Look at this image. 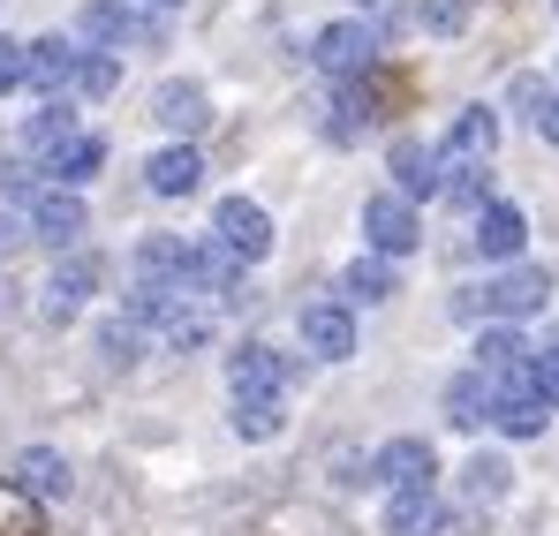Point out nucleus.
Segmentation results:
<instances>
[{
    "label": "nucleus",
    "instance_id": "1a4fd4ad",
    "mask_svg": "<svg viewBox=\"0 0 559 536\" xmlns=\"http://www.w3.org/2000/svg\"><path fill=\"white\" fill-rule=\"evenodd\" d=\"M76 235H84V196H76V189H46V196H31V242L76 250Z\"/></svg>",
    "mask_w": 559,
    "mask_h": 536
},
{
    "label": "nucleus",
    "instance_id": "6e6552de",
    "mask_svg": "<svg viewBox=\"0 0 559 536\" xmlns=\"http://www.w3.org/2000/svg\"><path fill=\"white\" fill-rule=\"evenodd\" d=\"M302 348L318 362L356 356V318H348V302H310V310H302Z\"/></svg>",
    "mask_w": 559,
    "mask_h": 536
},
{
    "label": "nucleus",
    "instance_id": "2f4dec72",
    "mask_svg": "<svg viewBox=\"0 0 559 536\" xmlns=\"http://www.w3.org/2000/svg\"><path fill=\"white\" fill-rule=\"evenodd\" d=\"M507 98H514V114H530V121H545V106H552L559 91L545 84V76H514V91H507Z\"/></svg>",
    "mask_w": 559,
    "mask_h": 536
},
{
    "label": "nucleus",
    "instance_id": "0eeeda50",
    "mask_svg": "<svg viewBox=\"0 0 559 536\" xmlns=\"http://www.w3.org/2000/svg\"><path fill=\"white\" fill-rule=\"evenodd\" d=\"M408 98H416V76H408V69H385V61H378L371 76L348 84V106H356L364 121H393V114H408Z\"/></svg>",
    "mask_w": 559,
    "mask_h": 536
},
{
    "label": "nucleus",
    "instance_id": "bb28decb",
    "mask_svg": "<svg viewBox=\"0 0 559 536\" xmlns=\"http://www.w3.org/2000/svg\"><path fill=\"white\" fill-rule=\"evenodd\" d=\"M69 136H76V114H69V106H61V98H53V106H46V114H38V121H31V129H23V144H31V152H38V159H46V152H61V144H69Z\"/></svg>",
    "mask_w": 559,
    "mask_h": 536
},
{
    "label": "nucleus",
    "instance_id": "a211bd4d",
    "mask_svg": "<svg viewBox=\"0 0 559 536\" xmlns=\"http://www.w3.org/2000/svg\"><path fill=\"white\" fill-rule=\"evenodd\" d=\"M393 181H401V196H431V189H447V159L424 152L416 136H401L393 144Z\"/></svg>",
    "mask_w": 559,
    "mask_h": 536
},
{
    "label": "nucleus",
    "instance_id": "473e14b6",
    "mask_svg": "<svg viewBox=\"0 0 559 536\" xmlns=\"http://www.w3.org/2000/svg\"><path fill=\"white\" fill-rule=\"evenodd\" d=\"M31 84V46H15V38H0V98L8 91Z\"/></svg>",
    "mask_w": 559,
    "mask_h": 536
},
{
    "label": "nucleus",
    "instance_id": "f704fd0d",
    "mask_svg": "<svg viewBox=\"0 0 559 536\" xmlns=\"http://www.w3.org/2000/svg\"><path fill=\"white\" fill-rule=\"evenodd\" d=\"M530 385L545 393V408H559V356H552V348H537V362H530Z\"/></svg>",
    "mask_w": 559,
    "mask_h": 536
},
{
    "label": "nucleus",
    "instance_id": "9b49d317",
    "mask_svg": "<svg viewBox=\"0 0 559 536\" xmlns=\"http://www.w3.org/2000/svg\"><path fill=\"white\" fill-rule=\"evenodd\" d=\"M378 484L385 491H431V476H439V453L424 446V439H393V446H378Z\"/></svg>",
    "mask_w": 559,
    "mask_h": 536
},
{
    "label": "nucleus",
    "instance_id": "c85d7f7f",
    "mask_svg": "<svg viewBox=\"0 0 559 536\" xmlns=\"http://www.w3.org/2000/svg\"><path fill=\"white\" fill-rule=\"evenodd\" d=\"M114 84H121V61H114V53H84V69H76V98H106Z\"/></svg>",
    "mask_w": 559,
    "mask_h": 536
},
{
    "label": "nucleus",
    "instance_id": "b1692460",
    "mask_svg": "<svg viewBox=\"0 0 559 536\" xmlns=\"http://www.w3.org/2000/svg\"><path fill=\"white\" fill-rule=\"evenodd\" d=\"M15 484H23L31 499H61V491H69V461L46 453V446H31V453H15Z\"/></svg>",
    "mask_w": 559,
    "mask_h": 536
},
{
    "label": "nucleus",
    "instance_id": "6ab92c4d",
    "mask_svg": "<svg viewBox=\"0 0 559 536\" xmlns=\"http://www.w3.org/2000/svg\"><path fill=\"white\" fill-rule=\"evenodd\" d=\"M447 529V507L431 491H393L385 499V536H439Z\"/></svg>",
    "mask_w": 559,
    "mask_h": 536
},
{
    "label": "nucleus",
    "instance_id": "58836bf2",
    "mask_svg": "<svg viewBox=\"0 0 559 536\" xmlns=\"http://www.w3.org/2000/svg\"><path fill=\"white\" fill-rule=\"evenodd\" d=\"M545 348H552V356H559V325H552V333H545Z\"/></svg>",
    "mask_w": 559,
    "mask_h": 536
},
{
    "label": "nucleus",
    "instance_id": "2eb2a0df",
    "mask_svg": "<svg viewBox=\"0 0 559 536\" xmlns=\"http://www.w3.org/2000/svg\"><path fill=\"white\" fill-rule=\"evenodd\" d=\"M152 121L175 129V136H197L212 121V98H204V84H159L152 91Z\"/></svg>",
    "mask_w": 559,
    "mask_h": 536
},
{
    "label": "nucleus",
    "instance_id": "72a5a7b5",
    "mask_svg": "<svg viewBox=\"0 0 559 536\" xmlns=\"http://www.w3.org/2000/svg\"><path fill=\"white\" fill-rule=\"evenodd\" d=\"M416 15H424V31H439V38H454V31L468 23V8H462V0H424Z\"/></svg>",
    "mask_w": 559,
    "mask_h": 536
},
{
    "label": "nucleus",
    "instance_id": "5701e85b",
    "mask_svg": "<svg viewBox=\"0 0 559 536\" xmlns=\"http://www.w3.org/2000/svg\"><path fill=\"white\" fill-rule=\"evenodd\" d=\"M341 295L348 302H393L401 295V272H393V258H356V265L341 272Z\"/></svg>",
    "mask_w": 559,
    "mask_h": 536
},
{
    "label": "nucleus",
    "instance_id": "f8f14e48",
    "mask_svg": "<svg viewBox=\"0 0 559 536\" xmlns=\"http://www.w3.org/2000/svg\"><path fill=\"white\" fill-rule=\"evenodd\" d=\"M545 295H552V279H545L537 265H507L491 287H484L491 318H537V310H545Z\"/></svg>",
    "mask_w": 559,
    "mask_h": 536
},
{
    "label": "nucleus",
    "instance_id": "4c0bfd02",
    "mask_svg": "<svg viewBox=\"0 0 559 536\" xmlns=\"http://www.w3.org/2000/svg\"><path fill=\"white\" fill-rule=\"evenodd\" d=\"M0 310H15V279L8 272H0Z\"/></svg>",
    "mask_w": 559,
    "mask_h": 536
},
{
    "label": "nucleus",
    "instance_id": "f03ea898",
    "mask_svg": "<svg viewBox=\"0 0 559 536\" xmlns=\"http://www.w3.org/2000/svg\"><path fill=\"white\" fill-rule=\"evenodd\" d=\"M318 69L341 76V84L371 76L378 69V31L371 23H325V31H318Z\"/></svg>",
    "mask_w": 559,
    "mask_h": 536
},
{
    "label": "nucleus",
    "instance_id": "393cba45",
    "mask_svg": "<svg viewBox=\"0 0 559 536\" xmlns=\"http://www.w3.org/2000/svg\"><path fill=\"white\" fill-rule=\"evenodd\" d=\"M0 536H46V499H31L15 476H0Z\"/></svg>",
    "mask_w": 559,
    "mask_h": 536
},
{
    "label": "nucleus",
    "instance_id": "9d476101",
    "mask_svg": "<svg viewBox=\"0 0 559 536\" xmlns=\"http://www.w3.org/2000/svg\"><path fill=\"white\" fill-rule=\"evenodd\" d=\"M491 144H499V114H491V106H462L454 129H447V144H439V159H447V167H484Z\"/></svg>",
    "mask_w": 559,
    "mask_h": 536
},
{
    "label": "nucleus",
    "instance_id": "e433bc0d",
    "mask_svg": "<svg viewBox=\"0 0 559 536\" xmlns=\"http://www.w3.org/2000/svg\"><path fill=\"white\" fill-rule=\"evenodd\" d=\"M537 136H545V144H559V98L545 106V121H537Z\"/></svg>",
    "mask_w": 559,
    "mask_h": 536
},
{
    "label": "nucleus",
    "instance_id": "ea45409f",
    "mask_svg": "<svg viewBox=\"0 0 559 536\" xmlns=\"http://www.w3.org/2000/svg\"><path fill=\"white\" fill-rule=\"evenodd\" d=\"M144 8H175V0H144Z\"/></svg>",
    "mask_w": 559,
    "mask_h": 536
},
{
    "label": "nucleus",
    "instance_id": "7c9ffc66",
    "mask_svg": "<svg viewBox=\"0 0 559 536\" xmlns=\"http://www.w3.org/2000/svg\"><path fill=\"white\" fill-rule=\"evenodd\" d=\"M136 348H144V325H136V318H114V325L98 333V356L106 362H136Z\"/></svg>",
    "mask_w": 559,
    "mask_h": 536
},
{
    "label": "nucleus",
    "instance_id": "aec40b11",
    "mask_svg": "<svg viewBox=\"0 0 559 536\" xmlns=\"http://www.w3.org/2000/svg\"><path fill=\"white\" fill-rule=\"evenodd\" d=\"M144 181H152V196H189V189L204 181V159H197L189 144H167V152L144 159Z\"/></svg>",
    "mask_w": 559,
    "mask_h": 536
},
{
    "label": "nucleus",
    "instance_id": "c9c22d12",
    "mask_svg": "<svg viewBox=\"0 0 559 536\" xmlns=\"http://www.w3.org/2000/svg\"><path fill=\"white\" fill-rule=\"evenodd\" d=\"M23 242H31V235H23V219H15V212H0V258H8V250H23Z\"/></svg>",
    "mask_w": 559,
    "mask_h": 536
},
{
    "label": "nucleus",
    "instance_id": "20e7f679",
    "mask_svg": "<svg viewBox=\"0 0 559 536\" xmlns=\"http://www.w3.org/2000/svg\"><path fill=\"white\" fill-rule=\"evenodd\" d=\"M364 242H371V258H408V250L424 242L416 204H408V196H371V204H364Z\"/></svg>",
    "mask_w": 559,
    "mask_h": 536
},
{
    "label": "nucleus",
    "instance_id": "ddd939ff",
    "mask_svg": "<svg viewBox=\"0 0 559 536\" xmlns=\"http://www.w3.org/2000/svg\"><path fill=\"white\" fill-rule=\"evenodd\" d=\"M522 242H530L522 204H499V196H491V204L476 212V250H484V258H499V265H514V258H522Z\"/></svg>",
    "mask_w": 559,
    "mask_h": 536
},
{
    "label": "nucleus",
    "instance_id": "7ed1b4c3",
    "mask_svg": "<svg viewBox=\"0 0 559 536\" xmlns=\"http://www.w3.org/2000/svg\"><path fill=\"white\" fill-rule=\"evenodd\" d=\"M287 370H295V362L280 356V348L242 341V348L227 356V385H235V401H280V393H287Z\"/></svg>",
    "mask_w": 559,
    "mask_h": 536
},
{
    "label": "nucleus",
    "instance_id": "dca6fc26",
    "mask_svg": "<svg viewBox=\"0 0 559 536\" xmlns=\"http://www.w3.org/2000/svg\"><path fill=\"white\" fill-rule=\"evenodd\" d=\"M76 69H84V53L69 38H31V91L61 98V91H76Z\"/></svg>",
    "mask_w": 559,
    "mask_h": 536
},
{
    "label": "nucleus",
    "instance_id": "a878e982",
    "mask_svg": "<svg viewBox=\"0 0 559 536\" xmlns=\"http://www.w3.org/2000/svg\"><path fill=\"white\" fill-rule=\"evenodd\" d=\"M507 476H514V468H507L499 453H476V461L462 468V491H468V507H499V499H507Z\"/></svg>",
    "mask_w": 559,
    "mask_h": 536
},
{
    "label": "nucleus",
    "instance_id": "cd10ccee",
    "mask_svg": "<svg viewBox=\"0 0 559 536\" xmlns=\"http://www.w3.org/2000/svg\"><path fill=\"white\" fill-rule=\"evenodd\" d=\"M280 424H287V408L280 401H235V439H280Z\"/></svg>",
    "mask_w": 559,
    "mask_h": 536
},
{
    "label": "nucleus",
    "instance_id": "4be33fe9",
    "mask_svg": "<svg viewBox=\"0 0 559 536\" xmlns=\"http://www.w3.org/2000/svg\"><path fill=\"white\" fill-rule=\"evenodd\" d=\"M530 362H537V348H530L514 325H491V333L476 341V370H484V378H514V370H530Z\"/></svg>",
    "mask_w": 559,
    "mask_h": 536
},
{
    "label": "nucleus",
    "instance_id": "4468645a",
    "mask_svg": "<svg viewBox=\"0 0 559 536\" xmlns=\"http://www.w3.org/2000/svg\"><path fill=\"white\" fill-rule=\"evenodd\" d=\"M84 38H92L98 53H114V46H129V38H159V23H144V15L121 8V0H92V8H84Z\"/></svg>",
    "mask_w": 559,
    "mask_h": 536
},
{
    "label": "nucleus",
    "instance_id": "423d86ee",
    "mask_svg": "<svg viewBox=\"0 0 559 536\" xmlns=\"http://www.w3.org/2000/svg\"><path fill=\"white\" fill-rule=\"evenodd\" d=\"M92 287H98V258H84V250H76V258H61V265H53V279H46L38 318H46V325H69V318L92 302Z\"/></svg>",
    "mask_w": 559,
    "mask_h": 536
},
{
    "label": "nucleus",
    "instance_id": "a19ab883",
    "mask_svg": "<svg viewBox=\"0 0 559 536\" xmlns=\"http://www.w3.org/2000/svg\"><path fill=\"white\" fill-rule=\"evenodd\" d=\"M356 8H371V0H356Z\"/></svg>",
    "mask_w": 559,
    "mask_h": 536
},
{
    "label": "nucleus",
    "instance_id": "39448f33",
    "mask_svg": "<svg viewBox=\"0 0 559 536\" xmlns=\"http://www.w3.org/2000/svg\"><path fill=\"white\" fill-rule=\"evenodd\" d=\"M197 272H204V242L152 235V242L136 250V279H152V287H197Z\"/></svg>",
    "mask_w": 559,
    "mask_h": 536
},
{
    "label": "nucleus",
    "instance_id": "412c9836",
    "mask_svg": "<svg viewBox=\"0 0 559 536\" xmlns=\"http://www.w3.org/2000/svg\"><path fill=\"white\" fill-rule=\"evenodd\" d=\"M98 167H106V144H98L92 129H76L61 152H46V175H53V189H76V181H92Z\"/></svg>",
    "mask_w": 559,
    "mask_h": 536
},
{
    "label": "nucleus",
    "instance_id": "f3484780",
    "mask_svg": "<svg viewBox=\"0 0 559 536\" xmlns=\"http://www.w3.org/2000/svg\"><path fill=\"white\" fill-rule=\"evenodd\" d=\"M491 408H499V385H491L484 370H462V378L447 385V424H454V431H476V424H491Z\"/></svg>",
    "mask_w": 559,
    "mask_h": 536
},
{
    "label": "nucleus",
    "instance_id": "79ce46f5",
    "mask_svg": "<svg viewBox=\"0 0 559 536\" xmlns=\"http://www.w3.org/2000/svg\"><path fill=\"white\" fill-rule=\"evenodd\" d=\"M552 8H559V0H552Z\"/></svg>",
    "mask_w": 559,
    "mask_h": 536
},
{
    "label": "nucleus",
    "instance_id": "f257e3e1",
    "mask_svg": "<svg viewBox=\"0 0 559 536\" xmlns=\"http://www.w3.org/2000/svg\"><path fill=\"white\" fill-rule=\"evenodd\" d=\"M212 242H227L242 265H258V258H273V212L250 204V196H219V212H212Z\"/></svg>",
    "mask_w": 559,
    "mask_h": 536
},
{
    "label": "nucleus",
    "instance_id": "c756f323",
    "mask_svg": "<svg viewBox=\"0 0 559 536\" xmlns=\"http://www.w3.org/2000/svg\"><path fill=\"white\" fill-rule=\"evenodd\" d=\"M447 196L468 204V212H484V204H491V175H484V167H447Z\"/></svg>",
    "mask_w": 559,
    "mask_h": 536
}]
</instances>
